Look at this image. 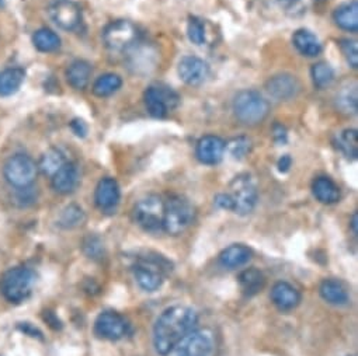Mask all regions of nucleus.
<instances>
[{"label":"nucleus","instance_id":"c756f323","mask_svg":"<svg viewBox=\"0 0 358 356\" xmlns=\"http://www.w3.org/2000/svg\"><path fill=\"white\" fill-rule=\"evenodd\" d=\"M122 86V79L121 76L115 75V73H104L100 77L96 79V82L93 83L92 91L96 97H110L114 93H117Z\"/></svg>","mask_w":358,"mask_h":356},{"label":"nucleus","instance_id":"473e14b6","mask_svg":"<svg viewBox=\"0 0 358 356\" xmlns=\"http://www.w3.org/2000/svg\"><path fill=\"white\" fill-rule=\"evenodd\" d=\"M33 44L40 52L50 54L59 50L61 38L50 29H40L33 36Z\"/></svg>","mask_w":358,"mask_h":356},{"label":"nucleus","instance_id":"4be33fe9","mask_svg":"<svg viewBox=\"0 0 358 356\" xmlns=\"http://www.w3.org/2000/svg\"><path fill=\"white\" fill-rule=\"evenodd\" d=\"M92 73H93L92 65L87 61L78 59L68 66L65 76L69 86H72L75 90H85L90 83Z\"/></svg>","mask_w":358,"mask_h":356},{"label":"nucleus","instance_id":"5701e85b","mask_svg":"<svg viewBox=\"0 0 358 356\" xmlns=\"http://www.w3.org/2000/svg\"><path fill=\"white\" fill-rule=\"evenodd\" d=\"M294 47L299 54L308 58H315L322 52V44L319 38L309 30L299 29L292 36Z\"/></svg>","mask_w":358,"mask_h":356},{"label":"nucleus","instance_id":"79ce46f5","mask_svg":"<svg viewBox=\"0 0 358 356\" xmlns=\"http://www.w3.org/2000/svg\"><path fill=\"white\" fill-rule=\"evenodd\" d=\"M71 126H72V129H73V132L78 135V136H86V133H87V125L85 124V121H82V119H73L72 121V124H71Z\"/></svg>","mask_w":358,"mask_h":356},{"label":"nucleus","instance_id":"58836bf2","mask_svg":"<svg viewBox=\"0 0 358 356\" xmlns=\"http://www.w3.org/2000/svg\"><path fill=\"white\" fill-rule=\"evenodd\" d=\"M83 251L89 258L99 260L103 255L104 247L101 240L97 236H87L83 242Z\"/></svg>","mask_w":358,"mask_h":356},{"label":"nucleus","instance_id":"7c9ffc66","mask_svg":"<svg viewBox=\"0 0 358 356\" xmlns=\"http://www.w3.org/2000/svg\"><path fill=\"white\" fill-rule=\"evenodd\" d=\"M336 146L337 149L347 157V158H357L358 157V132L357 129H344L336 136Z\"/></svg>","mask_w":358,"mask_h":356},{"label":"nucleus","instance_id":"39448f33","mask_svg":"<svg viewBox=\"0 0 358 356\" xmlns=\"http://www.w3.org/2000/svg\"><path fill=\"white\" fill-rule=\"evenodd\" d=\"M164 201L155 194L141 198L132 211L135 223L148 233L163 232Z\"/></svg>","mask_w":358,"mask_h":356},{"label":"nucleus","instance_id":"c85d7f7f","mask_svg":"<svg viewBox=\"0 0 358 356\" xmlns=\"http://www.w3.org/2000/svg\"><path fill=\"white\" fill-rule=\"evenodd\" d=\"M239 283H241L242 292L250 297L262 292V289L266 285V278L262 271L256 268H249L239 275Z\"/></svg>","mask_w":358,"mask_h":356},{"label":"nucleus","instance_id":"1a4fd4ad","mask_svg":"<svg viewBox=\"0 0 358 356\" xmlns=\"http://www.w3.org/2000/svg\"><path fill=\"white\" fill-rule=\"evenodd\" d=\"M143 101L153 118H164L180 104V96L166 84L155 83L145 90Z\"/></svg>","mask_w":358,"mask_h":356},{"label":"nucleus","instance_id":"2eb2a0df","mask_svg":"<svg viewBox=\"0 0 358 356\" xmlns=\"http://www.w3.org/2000/svg\"><path fill=\"white\" fill-rule=\"evenodd\" d=\"M178 76L189 86L203 84L210 73L207 62L199 57H185L178 62Z\"/></svg>","mask_w":358,"mask_h":356},{"label":"nucleus","instance_id":"f8f14e48","mask_svg":"<svg viewBox=\"0 0 358 356\" xmlns=\"http://www.w3.org/2000/svg\"><path fill=\"white\" fill-rule=\"evenodd\" d=\"M129 332V324L124 316L117 311H103L94 321V334L99 338L118 341Z\"/></svg>","mask_w":358,"mask_h":356},{"label":"nucleus","instance_id":"4468645a","mask_svg":"<svg viewBox=\"0 0 358 356\" xmlns=\"http://www.w3.org/2000/svg\"><path fill=\"white\" fill-rule=\"evenodd\" d=\"M266 91L277 101H289L299 94L301 82L294 75L280 73L267 80Z\"/></svg>","mask_w":358,"mask_h":356},{"label":"nucleus","instance_id":"e433bc0d","mask_svg":"<svg viewBox=\"0 0 358 356\" xmlns=\"http://www.w3.org/2000/svg\"><path fill=\"white\" fill-rule=\"evenodd\" d=\"M231 156L236 160H242L243 157H246L250 150H252V142L249 138L246 136H239L232 139L228 144H227Z\"/></svg>","mask_w":358,"mask_h":356},{"label":"nucleus","instance_id":"6ab92c4d","mask_svg":"<svg viewBox=\"0 0 358 356\" xmlns=\"http://www.w3.org/2000/svg\"><path fill=\"white\" fill-rule=\"evenodd\" d=\"M271 300L281 311H289L299 304L301 295L291 283L277 282L271 289Z\"/></svg>","mask_w":358,"mask_h":356},{"label":"nucleus","instance_id":"c9c22d12","mask_svg":"<svg viewBox=\"0 0 358 356\" xmlns=\"http://www.w3.org/2000/svg\"><path fill=\"white\" fill-rule=\"evenodd\" d=\"M189 40L196 45H204L207 43V30L203 20L199 17H190L187 24Z\"/></svg>","mask_w":358,"mask_h":356},{"label":"nucleus","instance_id":"9b49d317","mask_svg":"<svg viewBox=\"0 0 358 356\" xmlns=\"http://www.w3.org/2000/svg\"><path fill=\"white\" fill-rule=\"evenodd\" d=\"M139 40L136 26L128 20H115L103 31V41L110 51L125 52Z\"/></svg>","mask_w":358,"mask_h":356},{"label":"nucleus","instance_id":"f3484780","mask_svg":"<svg viewBox=\"0 0 358 356\" xmlns=\"http://www.w3.org/2000/svg\"><path fill=\"white\" fill-rule=\"evenodd\" d=\"M225 150H227V144L220 136L206 135L197 142L196 154L203 164L215 165L224 158Z\"/></svg>","mask_w":358,"mask_h":356},{"label":"nucleus","instance_id":"c03bdc74","mask_svg":"<svg viewBox=\"0 0 358 356\" xmlns=\"http://www.w3.org/2000/svg\"><path fill=\"white\" fill-rule=\"evenodd\" d=\"M350 226H351V229H352V233L357 236V235H358V215H357V214L352 215V219H351Z\"/></svg>","mask_w":358,"mask_h":356},{"label":"nucleus","instance_id":"6e6552de","mask_svg":"<svg viewBox=\"0 0 358 356\" xmlns=\"http://www.w3.org/2000/svg\"><path fill=\"white\" fill-rule=\"evenodd\" d=\"M34 282L36 276L30 268H12L3 275L2 293L10 303H22L31 295Z\"/></svg>","mask_w":358,"mask_h":356},{"label":"nucleus","instance_id":"a19ab883","mask_svg":"<svg viewBox=\"0 0 358 356\" xmlns=\"http://www.w3.org/2000/svg\"><path fill=\"white\" fill-rule=\"evenodd\" d=\"M273 136H274V140L280 144L285 143L287 142V129L280 125V124H275L274 128H273Z\"/></svg>","mask_w":358,"mask_h":356},{"label":"nucleus","instance_id":"bb28decb","mask_svg":"<svg viewBox=\"0 0 358 356\" xmlns=\"http://www.w3.org/2000/svg\"><path fill=\"white\" fill-rule=\"evenodd\" d=\"M319 292L322 299L330 304L344 306L348 303V293L340 281H336V279L323 281L319 288Z\"/></svg>","mask_w":358,"mask_h":356},{"label":"nucleus","instance_id":"20e7f679","mask_svg":"<svg viewBox=\"0 0 358 356\" xmlns=\"http://www.w3.org/2000/svg\"><path fill=\"white\" fill-rule=\"evenodd\" d=\"M234 114L245 125L263 122L270 111L268 101L256 90H242L234 98Z\"/></svg>","mask_w":358,"mask_h":356},{"label":"nucleus","instance_id":"b1692460","mask_svg":"<svg viewBox=\"0 0 358 356\" xmlns=\"http://www.w3.org/2000/svg\"><path fill=\"white\" fill-rule=\"evenodd\" d=\"M252 258V250L243 244H232L225 249L220 255L222 267L234 269L246 265Z\"/></svg>","mask_w":358,"mask_h":356},{"label":"nucleus","instance_id":"ddd939ff","mask_svg":"<svg viewBox=\"0 0 358 356\" xmlns=\"http://www.w3.org/2000/svg\"><path fill=\"white\" fill-rule=\"evenodd\" d=\"M51 20L65 31L76 30L82 23V10L73 0H55L48 8Z\"/></svg>","mask_w":358,"mask_h":356},{"label":"nucleus","instance_id":"37998d69","mask_svg":"<svg viewBox=\"0 0 358 356\" xmlns=\"http://www.w3.org/2000/svg\"><path fill=\"white\" fill-rule=\"evenodd\" d=\"M278 170L281 171V172H287L288 170H289V167L292 165V158H291V156L289 154H284L280 160H278Z\"/></svg>","mask_w":358,"mask_h":356},{"label":"nucleus","instance_id":"72a5a7b5","mask_svg":"<svg viewBox=\"0 0 358 356\" xmlns=\"http://www.w3.org/2000/svg\"><path fill=\"white\" fill-rule=\"evenodd\" d=\"M310 76L313 80V84L323 90L331 86L334 82V71L327 62H317L310 69Z\"/></svg>","mask_w":358,"mask_h":356},{"label":"nucleus","instance_id":"dca6fc26","mask_svg":"<svg viewBox=\"0 0 358 356\" xmlns=\"http://www.w3.org/2000/svg\"><path fill=\"white\" fill-rule=\"evenodd\" d=\"M121 191L118 183L113 177H104L99 181L94 193V201L100 211L113 212L120 204Z\"/></svg>","mask_w":358,"mask_h":356},{"label":"nucleus","instance_id":"4c0bfd02","mask_svg":"<svg viewBox=\"0 0 358 356\" xmlns=\"http://www.w3.org/2000/svg\"><path fill=\"white\" fill-rule=\"evenodd\" d=\"M338 45H340V50H341L347 64L352 69H357V66H358V45H357V41L350 40V38H344V40H340Z\"/></svg>","mask_w":358,"mask_h":356},{"label":"nucleus","instance_id":"412c9836","mask_svg":"<svg viewBox=\"0 0 358 356\" xmlns=\"http://www.w3.org/2000/svg\"><path fill=\"white\" fill-rule=\"evenodd\" d=\"M312 193L319 202L326 205L336 204L340 200V188L331 178L326 175H320L315 178L312 183Z\"/></svg>","mask_w":358,"mask_h":356},{"label":"nucleus","instance_id":"423d86ee","mask_svg":"<svg viewBox=\"0 0 358 356\" xmlns=\"http://www.w3.org/2000/svg\"><path fill=\"white\" fill-rule=\"evenodd\" d=\"M38 174L37 163L24 153H16L9 157L3 165L6 181L16 190L31 187Z\"/></svg>","mask_w":358,"mask_h":356},{"label":"nucleus","instance_id":"a878e982","mask_svg":"<svg viewBox=\"0 0 358 356\" xmlns=\"http://www.w3.org/2000/svg\"><path fill=\"white\" fill-rule=\"evenodd\" d=\"M336 108L344 115H355L358 111V94L357 83L343 86L334 98Z\"/></svg>","mask_w":358,"mask_h":356},{"label":"nucleus","instance_id":"393cba45","mask_svg":"<svg viewBox=\"0 0 358 356\" xmlns=\"http://www.w3.org/2000/svg\"><path fill=\"white\" fill-rule=\"evenodd\" d=\"M24 79L26 72L22 68H9L0 72V97H9L17 93Z\"/></svg>","mask_w":358,"mask_h":356},{"label":"nucleus","instance_id":"49530a36","mask_svg":"<svg viewBox=\"0 0 358 356\" xmlns=\"http://www.w3.org/2000/svg\"><path fill=\"white\" fill-rule=\"evenodd\" d=\"M3 3V0H0V5H2Z\"/></svg>","mask_w":358,"mask_h":356},{"label":"nucleus","instance_id":"a18cd8bd","mask_svg":"<svg viewBox=\"0 0 358 356\" xmlns=\"http://www.w3.org/2000/svg\"><path fill=\"white\" fill-rule=\"evenodd\" d=\"M277 2L281 5V6H284V8H291V6H294V5H296L299 0H277Z\"/></svg>","mask_w":358,"mask_h":356},{"label":"nucleus","instance_id":"7ed1b4c3","mask_svg":"<svg viewBox=\"0 0 358 356\" xmlns=\"http://www.w3.org/2000/svg\"><path fill=\"white\" fill-rule=\"evenodd\" d=\"M194 218L196 209L193 204L182 195H173L164 202L163 232L171 236L182 235L192 226Z\"/></svg>","mask_w":358,"mask_h":356},{"label":"nucleus","instance_id":"a211bd4d","mask_svg":"<svg viewBox=\"0 0 358 356\" xmlns=\"http://www.w3.org/2000/svg\"><path fill=\"white\" fill-rule=\"evenodd\" d=\"M80 181V172L76 164L66 161L51 178V184L55 193L61 195L72 194Z\"/></svg>","mask_w":358,"mask_h":356},{"label":"nucleus","instance_id":"f257e3e1","mask_svg":"<svg viewBox=\"0 0 358 356\" xmlns=\"http://www.w3.org/2000/svg\"><path fill=\"white\" fill-rule=\"evenodd\" d=\"M199 325V314L187 306H173L166 309L153 325V346L156 352L166 356L170 349L196 329Z\"/></svg>","mask_w":358,"mask_h":356},{"label":"nucleus","instance_id":"0eeeda50","mask_svg":"<svg viewBox=\"0 0 358 356\" xmlns=\"http://www.w3.org/2000/svg\"><path fill=\"white\" fill-rule=\"evenodd\" d=\"M215 336L210 329L196 328L178 341L166 356H213Z\"/></svg>","mask_w":358,"mask_h":356},{"label":"nucleus","instance_id":"cd10ccee","mask_svg":"<svg viewBox=\"0 0 358 356\" xmlns=\"http://www.w3.org/2000/svg\"><path fill=\"white\" fill-rule=\"evenodd\" d=\"M127 52H129V66L135 68V72L141 73V69L149 72V69L155 68L156 54L145 47H139L138 43L132 45Z\"/></svg>","mask_w":358,"mask_h":356},{"label":"nucleus","instance_id":"ea45409f","mask_svg":"<svg viewBox=\"0 0 358 356\" xmlns=\"http://www.w3.org/2000/svg\"><path fill=\"white\" fill-rule=\"evenodd\" d=\"M215 205L225 211H234V202H232L229 194H218L215 197Z\"/></svg>","mask_w":358,"mask_h":356},{"label":"nucleus","instance_id":"aec40b11","mask_svg":"<svg viewBox=\"0 0 358 356\" xmlns=\"http://www.w3.org/2000/svg\"><path fill=\"white\" fill-rule=\"evenodd\" d=\"M333 20L336 26L348 33L358 31V2L351 0V2L340 5L334 13Z\"/></svg>","mask_w":358,"mask_h":356},{"label":"nucleus","instance_id":"f704fd0d","mask_svg":"<svg viewBox=\"0 0 358 356\" xmlns=\"http://www.w3.org/2000/svg\"><path fill=\"white\" fill-rule=\"evenodd\" d=\"M83 221H85L83 209L80 207L72 204V205H68L62 211L58 225L64 229H73V228H78L79 225H82Z\"/></svg>","mask_w":358,"mask_h":356},{"label":"nucleus","instance_id":"2f4dec72","mask_svg":"<svg viewBox=\"0 0 358 356\" xmlns=\"http://www.w3.org/2000/svg\"><path fill=\"white\" fill-rule=\"evenodd\" d=\"M66 163L65 156L62 154L61 150L58 149H48L40 158L37 167L38 170L47 175V177H54L55 172Z\"/></svg>","mask_w":358,"mask_h":356},{"label":"nucleus","instance_id":"f03ea898","mask_svg":"<svg viewBox=\"0 0 358 356\" xmlns=\"http://www.w3.org/2000/svg\"><path fill=\"white\" fill-rule=\"evenodd\" d=\"M170 271L171 264L164 257L157 254L139 257L132 267L135 282L145 292L157 290L163 285L166 274Z\"/></svg>","mask_w":358,"mask_h":356},{"label":"nucleus","instance_id":"9d476101","mask_svg":"<svg viewBox=\"0 0 358 356\" xmlns=\"http://www.w3.org/2000/svg\"><path fill=\"white\" fill-rule=\"evenodd\" d=\"M231 200L234 202V212L239 215L250 214L257 204V187L249 174H239L229 184Z\"/></svg>","mask_w":358,"mask_h":356}]
</instances>
